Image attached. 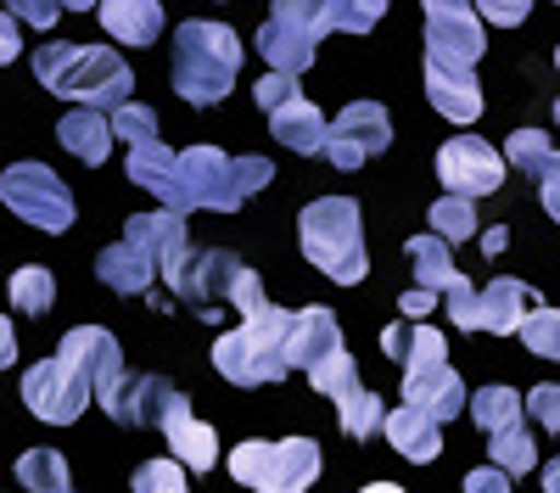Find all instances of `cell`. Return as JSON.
I'll return each instance as SVG.
<instances>
[{
  "label": "cell",
  "mask_w": 560,
  "mask_h": 493,
  "mask_svg": "<svg viewBox=\"0 0 560 493\" xmlns=\"http://www.w3.org/2000/svg\"><path fill=\"white\" fill-rule=\"evenodd\" d=\"M124 365L118 353V337L102 331V326H79L62 337V348L51 359H39V365L23 376V403L51 421V426H73L84 415V403L96 398V382L113 376Z\"/></svg>",
  "instance_id": "cell-1"
},
{
  "label": "cell",
  "mask_w": 560,
  "mask_h": 493,
  "mask_svg": "<svg viewBox=\"0 0 560 493\" xmlns=\"http://www.w3.org/2000/svg\"><path fill=\"white\" fill-rule=\"evenodd\" d=\"M34 79L62 102L79 107H124L135 73L124 68V57L113 45H79V39H57V45H39L34 51Z\"/></svg>",
  "instance_id": "cell-2"
},
{
  "label": "cell",
  "mask_w": 560,
  "mask_h": 493,
  "mask_svg": "<svg viewBox=\"0 0 560 493\" xmlns=\"http://www.w3.org/2000/svg\"><path fill=\"white\" fill-rule=\"evenodd\" d=\"M298 314L303 308H275V303H264L258 314H242V326L213 342V371L236 387H269L280 376H292Z\"/></svg>",
  "instance_id": "cell-3"
},
{
  "label": "cell",
  "mask_w": 560,
  "mask_h": 493,
  "mask_svg": "<svg viewBox=\"0 0 560 493\" xmlns=\"http://www.w3.org/2000/svg\"><path fill=\"white\" fill-rule=\"evenodd\" d=\"M275 179V168L264 157H230L219 146H185L174 157V213L191 208H213V213H236L253 191H264Z\"/></svg>",
  "instance_id": "cell-4"
},
{
  "label": "cell",
  "mask_w": 560,
  "mask_h": 493,
  "mask_svg": "<svg viewBox=\"0 0 560 493\" xmlns=\"http://www.w3.org/2000/svg\"><path fill=\"white\" fill-rule=\"evenodd\" d=\"M242 73V39L236 28L191 17L174 28V90L191 107H213L230 96V84Z\"/></svg>",
  "instance_id": "cell-5"
},
{
  "label": "cell",
  "mask_w": 560,
  "mask_h": 493,
  "mask_svg": "<svg viewBox=\"0 0 560 493\" xmlns=\"http://www.w3.org/2000/svg\"><path fill=\"white\" fill-rule=\"evenodd\" d=\"M298 242L303 258L314 269H325L331 281L359 286L370 275V258H364V231H359V202L353 197H319L298 213Z\"/></svg>",
  "instance_id": "cell-6"
},
{
  "label": "cell",
  "mask_w": 560,
  "mask_h": 493,
  "mask_svg": "<svg viewBox=\"0 0 560 493\" xmlns=\"http://www.w3.org/2000/svg\"><path fill=\"white\" fill-rule=\"evenodd\" d=\"M230 477L258 493H308L319 477V443L287 437V443H242L230 448Z\"/></svg>",
  "instance_id": "cell-7"
},
{
  "label": "cell",
  "mask_w": 560,
  "mask_h": 493,
  "mask_svg": "<svg viewBox=\"0 0 560 493\" xmlns=\"http://www.w3.org/2000/svg\"><path fill=\"white\" fill-rule=\"evenodd\" d=\"M319 34H331L319 0H269V23L258 28V57L275 73H303L314 62Z\"/></svg>",
  "instance_id": "cell-8"
},
{
  "label": "cell",
  "mask_w": 560,
  "mask_h": 493,
  "mask_svg": "<svg viewBox=\"0 0 560 493\" xmlns=\"http://www.w3.org/2000/svg\"><path fill=\"white\" fill-rule=\"evenodd\" d=\"M0 202H7L18 219L39 224L45 236H62L73 224V197L45 163H12L7 174H0Z\"/></svg>",
  "instance_id": "cell-9"
},
{
  "label": "cell",
  "mask_w": 560,
  "mask_h": 493,
  "mask_svg": "<svg viewBox=\"0 0 560 493\" xmlns=\"http://www.w3.org/2000/svg\"><path fill=\"white\" fill-rule=\"evenodd\" d=\"M242 258L236 253H224V247H213V253H191L179 263V275L168 281V292L191 308V314H202V320H219V308H230V297H236V281H242Z\"/></svg>",
  "instance_id": "cell-10"
},
{
  "label": "cell",
  "mask_w": 560,
  "mask_h": 493,
  "mask_svg": "<svg viewBox=\"0 0 560 493\" xmlns=\"http://www.w3.org/2000/svg\"><path fill=\"white\" fill-rule=\"evenodd\" d=\"M387 146H393V118H387L382 102H348L342 118L325 129V157L342 174H353L370 157H382Z\"/></svg>",
  "instance_id": "cell-11"
},
{
  "label": "cell",
  "mask_w": 560,
  "mask_h": 493,
  "mask_svg": "<svg viewBox=\"0 0 560 493\" xmlns=\"http://www.w3.org/2000/svg\"><path fill=\"white\" fill-rule=\"evenodd\" d=\"M427 12V57H443L454 68H477L482 62V17L477 0H420Z\"/></svg>",
  "instance_id": "cell-12"
},
{
  "label": "cell",
  "mask_w": 560,
  "mask_h": 493,
  "mask_svg": "<svg viewBox=\"0 0 560 493\" xmlns=\"http://www.w3.org/2000/svg\"><path fill=\"white\" fill-rule=\"evenodd\" d=\"M438 179L454 197H493L504 186V152H493L482 134H454L438 152Z\"/></svg>",
  "instance_id": "cell-13"
},
{
  "label": "cell",
  "mask_w": 560,
  "mask_h": 493,
  "mask_svg": "<svg viewBox=\"0 0 560 493\" xmlns=\"http://www.w3.org/2000/svg\"><path fill=\"white\" fill-rule=\"evenodd\" d=\"M124 242H135L140 253H147V258L158 263V275H163V281H174V275H179V263L191 258V236H185V213H174V208L124 219Z\"/></svg>",
  "instance_id": "cell-14"
},
{
  "label": "cell",
  "mask_w": 560,
  "mask_h": 493,
  "mask_svg": "<svg viewBox=\"0 0 560 493\" xmlns=\"http://www.w3.org/2000/svg\"><path fill=\"white\" fill-rule=\"evenodd\" d=\"M158 432L168 437L174 460H179L185 471H213V460H219V437H213V426H202V421L191 415L185 392H174V387H168L163 415H158Z\"/></svg>",
  "instance_id": "cell-15"
},
{
  "label": "cell",
  "mask_w": 560,
  "mask_h": 493,
  "mask_svg": "<svg viewBox=\"0 0 560 493\" xmlns=\"http://www.w3.org/2000/svg\"><path fill=\"white\" fill-rule=\"evenodd\" d=\"M427 96L432 107L448 118V124H471L482 113V90H477V73L471 68H454L443 57H427Z\"/></svg>",
  "instance_id": "cell-16"
},
{
  "label": "cell",
  "mask_w": 560,
  "mask_h": 493,
  "mask_svg": "<svg viewBox=\"0 0 560 493\" xmlns=\"http://www.w3.org/2000/svg\"><path fill=\"white\" fill-rule=\"evenodd\" d=\"M96 275H102V286H113V292H124V297H152V286L163 281V275H158V263L140 253L135 242H113V247H102Z\"/></svg>",
  "instance_id": "cell-17"
},
{
  "label": "cell",
  "mask_w": 560,
  "mask_h": 493,
  "mask_svg": "<svg viewBox=\"0 0 560 493\" xmlns=\"http://www.w3.org/2000/svg\"><path fill=\"white\" fill-rule=\"evenodd\" d=\"M325 124L319 118V107L314 102H303V96H292V102H280L275 113H269V134L287 152H303V157H325Z\"/></svg>",
  "instance_id": "cell-18"
},
{
  "label": "cell",
  "mask_w": 560,
  "mask_h": 493,
  "mask_svg": "<svg viewBox=\"0 0 560 493\" xmlns=\"http://www.w3.org/2000/svg\"><path fill=\"white\" fill-rule=\"evenodd\" d=\"M438 415H427V410H420V403H398V410L387 415V443L398 448V455L404 460H415V466H427V460H438L443 455V437H438Z\"/></svg>",
  "instance_id": "cell-19"
},
{
  "label": "cell",
  "mask_w": 560,
  "mask_h": 493,
  "mask_svg": "<svg viewBox=\"0 0 560 493\" xmlns=\"http://www.w3.org/2000/svg\"><path fill=\"white\" fill-rule=\"evenodd\" d=\"M348 342H342V326H337V314L331 308H303L298 314V337H292V371H314L319 359H331V353H342Z\"/></svg>",
  "instance_id": "cell-20"
},
{
  "label": "cell",
  "mask_w": 560,
  "mask_h": 493,
  "mask_svg": "<svg viewBox=\"0 0 560 493\" xmlns=\"http://www.w3.org/2000/svg\"><path fill=\"white\" fill-rule=\"evenodd\" d=\"M57 141L79 157V163H90V168H102L107 163V152H113V118H102L96 107H79V113H68L62 124H57Z\"/></svg>",
  "instance_id": "cell-21"
},
{
  "label": "cell",
  "mask_w": 560,
  "mask_h": 493,
  "mask_svg": "<svg viewBox=\"0 0 560 493\" xmlns=\"http://www.w3.org/2000/svg\"><path fill=\"white\" fill-rule=\"evenodd\" d=\"M102 28L124 45H158L163 34V7L158 0H102Z\"/></svg>",
  "instance_id": "cell-22"
},
{
  "label": "cell",
  "mask_w": 560,
  "mask_h": 493,
  "mask_svg": "<svg viewBox=\"0 0 560 493\" xmlns=\"http://www.w3.org/2000/svg\"><path fill=\"white\" fill-rule=\"evenodd\" d=\"M404 258H409V269H415V286H420V292H448V286L459 281V269H454V258H448V242H443L438 231L409 236V242H404Z\"/></svg>",
  "instance_id": "cell-23"
},
{
  "label": "cell",
  "mask_w": 560,
  "mask_h": 493,
  "mask_svg": "<svg viewBox=\"0 0 560 493\" xmlns=\"http://www.w3.org/2000/svg\"><path fill=\"white\" fill-rule=\"evenodd\" d=\"M527 303H533V292H527L522 281L499 275V281L482 292V331H493V337H516L522 320H527Z\"/></svg>",
  "instance_id": "cell-24"
},
{
  "label": "cell",
  "mask_w": 560,
  "mask_h": 493,
  "mask_svg": "<svg viewBox=\"0 0 560 493\" xmlns=\"http://www.w3.org/2000/svg\"><path fill=\"white\" fill-rule=\"evenodd\" d=\"M174 157H179V152H168L163 141L129 146V179H135V186H147L163 208H168V197H174Z\"/></svg>",
  "instance_id": "cell-25"
},
{
  "label": "cell",
  "mask_w": 560,
  "mask_h": 493,
  "mask_svg": "<svg viewBox=\"0 0 560 493\" xmlns=\"http://www.w3.org/2000/svg\"><path fill=\"white\" fill-rule=\"evenodd\" d=\"M7 292H12L18 314H34V320H39V314H51V303H57V275L45 263H23Z\"/></svg>",
  "instance_id": "cell-26"
},
{
  "label": "cell",
  "mask_w": 560,
  "mask_h": 493,
  "mask_svg": "<svg viewBox=\"0 0 560 493\" xmlns=\"http://www.w3.org/2000/svg\"><path fill=\"white\" fill-rule=\"evenodd\" d=\"M465 410H471V415H477V426L493 437V432H504V426H516V421H522L527 398H522L516 387H482L471 403H465Z\"/></svg>",
  "instance_id": "cell-27"
},
{
  "label": "cell",
  "mask_w": 560,
  "mask_h": 493,
  "mask_svg": "<svg viewBox=\"0 0 560 493\" xmlns=\"http://www.w3.org/2000/svg\"><path fill=\"white\" fill-rule=\"evenodd\" d=\"M337 415H342V432L364 443V437H376L387 426V403L370 392V387H353L348 398H337Z\"/></svg>",
  "instance_id": "cell-28"
},
{
  "label": "cell",
  "mask_w": 560,
  "mask_h": 493,
  "mask_svg": "<svg viewBox=\"0 0 560 493\" xmlns=\"http://www.w3.org/2000/svg\"><path fill=\"white\" fill-rule=\"evenodd\" d=\"M18 482H23L28 493H62V488H68L62 448H28V455L18 460Z\"/></svg>",
  "instance_id": "cell-29"
},
{
  "label": "cell",
  "mask_w": 560,
  "mask_h": 493,
  "mask_svg": "<svg viewBox=\"0 0 560 493\" xmlns=\"http://www.w3.org/2000/svg\"><path fill=\"white\" fill-rule=\"evenodd\" d=\"M488 460H493L499 471H510V477H527V471L538 466V443H533V437H527V426L516 421V426L493 432V448H488Z\"/></svg>",
  "instance_id": "cell-30"
},
{
  "label": "cell",
  "mask_w": 560,
  "mask_h": 493,
  "mask_svg": "<svg viewBox=\"0 0 560 493\" xmlns=\"http://www.w3.org/2000/svg\"><path fill=\"white\" fill-rule=\"evenodd\" d=\"M319 12H325V28L331 34H370L382 23L387 0H319Z\"/></svg>",
  "instance_id": "cell-31"
},
{
  "label": "cell",
  "mask_w": 560,
  "mask_h": 493,
  "mask_svg": "<svg viewBox=\"0 0 560 493\" xmlns=\"http://www.w3.org/2000/svg\"><path fill=\"white\" fill-rule=\"evenodd\" d=\"M427 224L454 247V242H471L477 236V208H471V197H443V202H432V213H427Z\"/></svg>",
  "instance_id": "cell-32"
},
{
  "label": "cell",
  "mask_w": 560,
  "mask_h": 493,
  "mask_svg": "<svg viewBox=\"0 0 560 493\" xmlns=\"http://www.w3.org/2000/svg\"><path fill=\"white\" fill-rule=\"evenodd\" d=\"M308 387H314V392H325V398H348V392L359 387V365H353V353L342 348V353H331V359H319V365L308 371Z\"/></svg>",
  "instance_id": "cell-33"
},
{
  "label": "cell",
  "mask_w": 560,
  "mask_h": 493,
  "mask_svg": "<svg viewBox=\"0 0 560 493\" xmlns=\"http://www.w3.org/2000/svg\"><path fill=\"white\" fill-rule=\"evenodd\" d=\"M516 337L527 342V353H538V359H549V365H560V308H538V314H527Z\"/></svg>",
  "instance_id": "cell-34"
},
{
  "label": "cell",
  "mask_w": 560,
  "mask_h": 493,
  "mask_svg": "<svg viewBox=\"0 0 560 493\" xmlns=\"http://www.w3.org/2000/svg\"><path fill=\"white\" fill-rule=\"evenodd\" d=\"M555 157V146H549V134L544 129H516V134H510V141H504V163H516L522 174H544V163Z\"/></svg>",
  "instance_id": "cell-35"
},
{
  "label": "cell",
  "mask_w": 560,
  "mask_h": 493,
  "mask_svg": "<svg viewBox=\"0 0 560 493\" xmlns=\"http://www.w3.org/2000/svg\"><path fill=\"white\" fill-rule=\"evenodd\" d=\"M113 134H118L124 146L158 141V113H152V107H140V102H124V107H113Z\"/></svg>",
  "instance_id": "cell-36"
},
{
  "label": "cell",
  "mask_w": 560,
  "mask_h": 493,
  "mask_svg": "<svg viewBox=\"0 0 560 493\" xmlns=\"http://www.w3.org/2000/svg\"><path fill=\"white\" fill-rule=\"evenodd\" d=\"M135 493H191V488H185V466L179 460H147V466H135Z\"/></svg>",
  "instance_id": "cell-37"
},
{
  "label": "cell",
  "mask_w": 560,
  "mask_h": 493,
  "mask_svg": "<svg viewBox=\"0 0 560 493\" xmlns=\"http://www.w3.org/2000/svg\"><path fill=\"white\" fill-rule=\"evenodd\" d=\"M443 297H448V314H454V326H459V331H482V292H477L471 281L459 275Z\"/></svg>",
  "instance_id": "cell-38"
},
{
  "label": "cell",
  "mask_w": 560,
  "mask_h": 493,
  "mask_svg": "<svg viewBox=\"0 0 560 493\" xmlns=\"http://www.w3.org/2000/svg\"><path fill=\"white\" fill-rule=\"evenodd\" d=\"M527 415H533L538 426L560 432V387H555V382H544V387H533V392H527Z\"/></svg>",
  "instance_id": "cell-39"
},
{
  "label": "cell",
  "mask_w": 560,
  "mask_h": 493,
  "mask_svg": "<svg viewBox=\"0 0 560 493\" xmlns=\"http://www.w3.org/2000/svg\"><path fill=\"white\" fill-rule=\"evenodd\" d=\"M292 79H298V73H269V79H258V90H253L258 107L275 113L280 102H292V96H298V84H292Z\"/></svg>",
  "instance_id": "cell-40"
},
{
  "label": "cell",
  "mask_w": 560,
  "mask_h": 493,
  "mask_svg": "<svg viewBox=\"0 0 560 493\" xmlns=\"http://www.w3.org/2000/svg\"><path fill=\"white\" fill-rule=\"evenodd\" d=\"M477 7H482V17H488V23H499V28H522L533 0H477Z\"/></svg>",
  "instance_id": "cell-41"
},
{
  "label": "cell",
  "mask_w": 560,
  "mask_h": 493,
  "mask_svg": "<svg viewBox=\"0 0 560 493\" xmlns=\"http://www.w3.org/2000/svg\"><path fill=\"white\" fill-rule=\"evenodd\" d=\"M12 17L18 23H34V28H51L62 17V7H57V0H12Z\"/></svg>",
  "instance_id": "cell-42"
},
{
  "label": "cell",
  "mask_w": 560,
  "mask_h": 493,
  "mask_svg": "<svg viewBox=\"0 0 560 493\" xmlns=\"http://www.w3.org/2000/svg\"><path fill=\"white\" fill-rule=\"evenodd\" d=\"M538 179H544V213L560 224V152L544 163V174H538Z\"/></svg>",
  "instance_id": "cell-43"
},
{
  "label": "cell",
  "mask_w": 560,
  "mask_h": 493,
  "mask_svg": "<svg viewBox=\"0 0 560 493\" xmlns=\"http://www.w3.org/2000/svg\"><path fill=\"white\" fill-rule=\"evenodd\" d=\"M465 493H510V471H499V466L471 471V477H465Z\"/></svg>",
  "instance_id": "cell-44"
},
{
  "label": "cell",
  "mask_w": 560,
  "mask_h": 493,
  "mask_svg": "<svg viewBox=\"0 0 560 493\" xmlns=\"http://www.w3.org/2000/svg\"><path fill=\"white\" fill-rule=\"evenodd\" d=\"M18 51H23L18 17H12V12H0V62H18Z\"/></svg>",
  "instance_id": "cell-45"
},
{
  "label": "cell",
  "mask_w": 560,
  "mask_h": 493,
  "mask_svg": "<svg viewBox=\"0 0 560 493\" xmlns=\"http://www.w3.org/2000/svg\"><path fill=\"white\" fill-rule=\"evenodd\" d=\"M398 308L409 314V320H420V314H432V308H438V292H420V286H415V292L398 297Z\"/></svg>",
  "instance_id": "cell-46"
},
{
  "label": "cell",
  "mask_w": 560,
  "mask_h": 493,
  "mask_svg": "<svg viewBox=\"0 0 560 493\" xmlns=\"http://www.w3.org/2000/svg\"><path fill=\"white\" fill-rule=\"evenodd\" d=\"M7 365H18V337H12V320L0 314V371Z\"/></svg>",
  "instance_id": "cell-47"
},
{
  "label": "cell",
  "mask_w": 560,
  "mask_h": 493,
  "mask_svg": "<svg viewBox=\"0 0 560 493\" xmlns=\"http://www.w3.org/2000/svg\"><path fill=\"white\" fill-rule=\"evenodd\" d=\"M544 493H560V460L544 466Z\"/></svg>",
  "instance_id": "cell-48"
},
{
  "label": "cell",
  "mask_w": 560,
  "mask_h": 493,
  "mask_svg": "<svg viewBox=\"0 0 560 493\" xmlns=\"http://www.w3.org/2000/svg\"><path fill=\"white\" fill-rule=\"evenodd\" d=\"M62 12H90V7H102V0H57Z\"/></svg>",
  "instance_id": "cell-49"
},
{
  "label": "cell",
  "mask_w": 560,
  "mask_h": 493,
  "mask_svg": "<svg viewBox=\"0 0 560 493\" xmlns=\"http://www.w3.org/2000/svg\"><path fill=\"white\" fill-rule=\"evenodd\" d=\"M359 493H404L398 482H370V488H359Z\"/></svg>",
  "instance_id": "cell-50"
},
{
  "label": "cell",
  "mask_w": 560,
  "mask_h": 493,
  "mask_svg": "<svg viewBox=\"0 0 560 493\" xmlns=\"http://www.w3.org/2000/svg\"><path fill=\"white\" fill-rule=\"evenodd\" d=\"M555 68H560V45H555Z\"/></svg>",
  "instance_id": "cell-51"
},
{
  "label": "cell",
  "mask_w": 560,
  "mask_h": 493,
  "mask_svg": "<svg viewBox=\"0 0 560 493\" xmlns=\"http://www.w3.org/2000/svg\"><path fill=\"white\" fill-rule=\"evenodd\" d=\"M555 124H560V102H555Z\"/></svg>",
  "instance_id": "cell-52"
},
{
  "label": "cell",
  "mask_w": 560,
  "mask_h": 493,
  "mask_svg": "<svg viewBox=\"0 0 560 493\" xmlns=\"http://www.w3.org/2000/svg\"><path fill=\"white\" fill-rule=\"evenodd\" d=\"M62 493H73V488H62Z\"/></svg>",
  "instance_id": "cell-53"
}]
</instances>
